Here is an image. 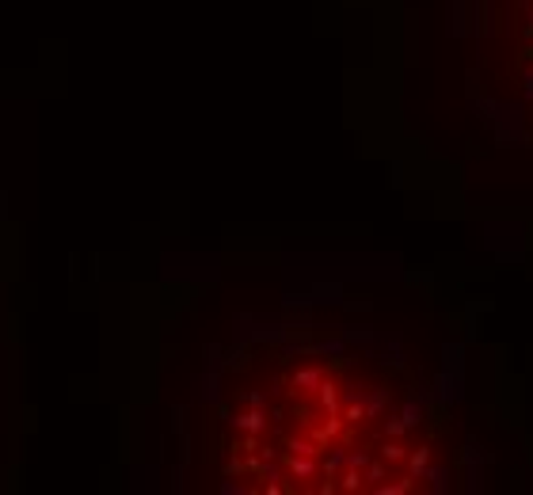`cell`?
Masks as SVG:
<instances>
[{
  "label": "cell",
  "instance_id": "2",
  "mask_svg": "<svg viewBox=\"0 0 533 495\" xmlns=\"http://www.w3.org/2000/svg\"><path fill=\"white\" fill-rule=\"evenodd\" d=\"M286 465H290V472L297 480H309V476H316V461L309 457V454H297V457H286Z\"/></svg>",
  "mask_w": 533,
  "mask_h": 495
},
{
  "label": "cell",
  "instance_id": "4",
  "mask_svg": "<svg viewBox=\"0 0 533 495\" xmlns=\"http://www.w3.org/2000/svg\"><path fill=\"white\" fill-rule=\"evenodd\" d=\"M412 427H415V412H404V415H400V420L385 423V434H388V438H400L404 431H412Z\"/></svg>",
  "mask_w": 533,
  "mask_h": 495
},
{
  "label": "cell",
  "instance_id": "3",
  "mask_svg": "<svg viewBox=\"0 0 533 495\" xmlns=\"http://www.w3.org/2000/svg\"><path fill=\"white\" fill-rule=\"evenodd\" d=\"M320 404H324V412L328 415H339V392H336V385L331 381H320Z\"/></svg>",
  "mask_w": 533,
  "mask_h": 495
},
{
  "label": "cell",
  "instance_id": "7",
  "mask_svg": "<svg viewBox=\"0 0 533 495\" xmlns=\"http://www.w3.org/2000/svg\"><path fill=\"white\" fill-rule=\"evenodd\" d=\"M381 461H388V465H396V461H408V446L385 442V446H381Z\"/></svg>",
  "mask_w": 533,
  "mask_h": 495
},
{
  "label": "cell",
  "instance_id": "11",
  "mask_svg": "<svg viewBox=\"0 0 533 495\" xmlns=\"http://www.w3.org/2000/svg\"><path fill=\"white\" fill-rule=\"evenodd\" d=\"M343 465V449H336V454H331L328 457V465H324V472H328V476H336V469Z\"/></svg>",
  "mask_w": 533,
  "mask_h": 495
},
{
  "label": "cell",
  "instance_id": "5",
  "mask_svg": "<svg viewBox=\"0 0 533 495\" xmlns=\"http://www.w3.org/2000/svg\"><path fill=\"white\" fill-rule=\"evenodd\" d=\"M237 427H240V431H248V434H259L263 427H266V420H263V412L255 408V412H248V415H240Z\"/></svg>",
  "mask_w": 533,
  "mask_h": 495
},
{
  "label": "cell",
  "instance_id": "1",
  "mask_svg": "<svg viewBox=\"0 0 533 495\" xmlns=\"http://www.w3.org/2000/svg\"><path fill=\"white\" fill-rule=\"evenodd\" d=\"M427 465H430V446H415L412 449V457H408V476H423L427 472Z\"/></svg>",
  "mask_w": 533,
  "mask_h": 495
},
{
  "label": "cell",
  "instance_id": "6",
  "mask_svg": "<svg viewBox=\"0 0 533 495\" xmlns=\"http://www.w3.org/2000/svg\"><path fill=\"white\" fill-rule=\"evenodd\" d=\"M320 381H324V373H320V370H301V373H294V385H297V389H320Z\"/></svg>",
  "mask_w": 533,
  "mask_h": 495
},
{
  "label": "cell",
  "instance_id": "9",
  "mask_svg": "<svg viewBox=\"0 0 533 495\" xmlns=\"http://www.w3.org/2000/svg\"><path fill=\"white\" fill-rule=\"evenodd\" d=\"M385 472H388V461H373L370 472H366V480H385Z\"/></svg>",
  "mask_w": 533,
  "mask_h": 495
},
{
  "label": "cell",
  "instance_id": "10",
  "mask_svg": "<svg viewBox=\"0 0 533 495\" xmlns=\"http://www.w3.org/2000/svg\"><path fill=\"white\" fill-rule=\"evenodd\" d=\"M347 465H351V469H366V465H370V454H366V449H358V454H351Z\"/></svg>",
  "mask_w": 533,
  "mask_h": 495
},
{
  "label": "cell",
  "instance_id": "8",
  "mask_svg": "<svg viewBox=\"0 0 533 495\" xmlns=\"http://www.w3.org/2000/svg\"><path fill=\"white\" fill-rule=\"evenodd\" d=\"M358 488H362V472L347 469V472H343V491H358Z\"/></svg>",
  "mask_w": 533,
  "mask_h": 495
}]
</instances>
